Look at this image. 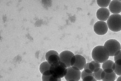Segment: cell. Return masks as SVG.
<instances>
[{"mask_svg": "<svg viewBox=\"0 0 121 81\" xmlns=\"http://www.w3.org/2000/svg\"><path fill=\"white\" fill-rule=\"evenodd\" d=\"M51 65L48 63V62H44L40 65L39 70L40 73L43 74L44 72L47 70H50Z\"/></svg>", "mask_w": 121, "mask_h": 81, "instance_id": "14", "label": "cell"}, {"mask_svg": "<svg viewBox=\"0 0 121 81\" xmlns=\"http://www.w3.org/2000/svg\"><path fill=\"white\" fill-rule=\"evenodd\" d=\"M115 62L118 59H121V50L114 56Z\"/></svg>", "mask_w": 121, "mask_h": 81, "instance_id": "21", "label": "cell"}, {"mask_svg": "<svg viewBox=\"0 0 121 81\" xmlns=\"http://www.w3.org/2000/svg\"><path fill=\"white\" fill-rule=\"evenodd\" d=\"M103 69L101 68H98L95 69L93 73V76L94 77L96 80H101V74L102 72L103 71Z\"/></svg>", "mask_w": 121, "mask_h": 81, "instance_id": "17", "label": "cell"}, {"mask_svg": "<svg viewBox=\"0 0 121 81\" xmlns=\"http://www.w3.org/2000/svg\"><path fill=\"white\" fill-rule=\"evenodd\" d=\"M86 64L85 58L81 55H74L71 60V67H75L80 70L84 69Z\"/></svg>", "mask_w": 121, "mask_h": 81, "instance_id": "5", "label": "cell"}, {"mask_svg": "<svg viewBox=\"0 0 121 81\" xmlns=\"http://www.w3.org/2000/svg\"><path fill=\"white\" fill-rule=\"evenodd\" d=\"M82 81H97L94 77L93 76H88L84 77Z\"/></svg>", "mask_w": 121, "mask_h": 81, "instance_id": "19", "label": "cell"}, {"mask_svg": "<svg viewBox=\"0 0 121 81\" xmlns=\"http://www.w3.org/2000/svg\"><path fill=\"white\" fill-rule=\"evenodd\" d=\"M113 69L116 75L120 76H121V65L117 64L114 62Z\"/></svg>", "mask_w": 121, "mask_h": 81, "instance_id": "18", "label": "cell"}, {"mask_svg": "<svg viewBox=\"0 0 121 81\" xmlns=\"http://www.w3.org/2000/svg\"><path fill=\"white\" fill-rule=\"evenodd\" d=\"M49 81H61V79L57 78L51 75V77H50Z\"/></svg>", "mask_w": 121, "mask_h": 81, "instance_id": "22", "label": "cell"}, {"mask_svg": "<svg viewBox=\"0 0 121 81\" xmlns=\"http://www.w3.org/2000/svg\"><path fill=\"white\" fill-rule=\"evenodd\" d=\"M96 16L100 21H107L110 17V11L107 8H100L96 11Z\"/></svg>", "mask_w": 121, "mask_h": 81, "instance_id": "11", "label": "cell"}, {"mask_svg": "<svg viewBox=\"0 0 121 81\" xmlns=\"http://www.w3.org/2000/svg\"><path fill=\"white\" fill-rule=\"evenodd\" d=\"M101 77L103 81H115L116 74L113 69H105L102 72Z\"/></svg>", "mask_w": 121, "mask_h": 81, "instance_id": "10", "label": "cell"}, {"mask_svg": "<svg viewBox=\"0 0 121 81\" xmlns=\"http://www.w3.org/2000/svg\"><path fill=\"white\" fill-rule=\"evenodd\" d=\"M107 26L110 31L117 32L121 31V15L113 14L107 20Z\"/></svg>", "mask_w": 121, "mask_h": 81, "instance_id": "3", "label": "cell"}, {"mask_svg": "<svg viewBox=\"0 0 121 81\" xmlns=\"http://www.w3.org/2000/svg\"><path fill=\"white\" fill-rule=\"evenodd\" d=\"M74 56V54L71 51H63L59 54L60 61L65 63L68 68L71 67V60Z\"/></svg>", "mask_w": 121, "mask_h": 81, "instance_id": "8", "label": "cell"}, {"mask_svg": "<svg viewBox=\"0 0 121 81\" xmlns=\"http://www.w3.org/2000/svg\"><path fill=\"white\" fill-rule=\"evenodd\" d=\"M104 46L109 52V56L114 57L121 50L120 42L115 39H110L105 42Z\"/></svg>", "mask_w": 121, "mask_h": 81, "instance_id": "4", "label": "cell"}, {"mask_svg": "<svg viewBox=\"0 0 121 81\" xmlns=\"http://www.w3.org/2000/svg\"><path fill=\"white\" fill-rule=\"evenodd\" d=\"M109 9L113 14H119L121 12V2L117 0H112L109 5Z\"/></svg>", "mask_w": 121, "mask_h": 81, "instance_id": "12", "label": "cell"}, {"mask_svg": "<svg viewBox=\"0 0 121 81\" xmlns=\"http://www.w3.org/2000/svg\"><path fill=\"white\" fill-rule=\"evenodd\" d=\"M121 81V76H120V77H119L117 79V81Z\"/></svg>", "mask_w": 121, "mask_h": 81, "instance_id": "23", "label": "cell"}, {"mask_svg": "<svg viewBox=\"0 0 121 81\" xmlns=\"http://www.w3.org/2000/svg\"><path fill=\"white\" fill-rule=\"evenodd\" d=\"M100 68V63L93 60L91 62L86 63L84 69L86 73H92L95 69Z\"/></svg>", "mask_w": 121, "mask_h": 81, "instance_id": "13", "label": "cell"}, {"mask_svg": "<svg viewBox=\"0 0 121 81\" xmlns=\"http://www.w3.org/2000/svg\"><path fill=\"white\" fill-rule=\"evenodd\" d=\"M96 3L101 8H106L108 7L111 2V0H97Z\"/></svg>", "mask_w": 121, "mask_h": 81, "instance_id": "16", "label": "cell"}, {"mask_svg": "<svg viewBox=\"0 0 121 81\" xmlns=\"http://www.w3.org/2000/svg\"><path fill=\"white\" fill-rule=\"evenodd\" d=\"M93 76V73H86L84 70H83L82 72L81 78L82 80H83L84 77H85L87 76Z\"/></svg>", "mask_w": 121, "mask_h": 81, "instance_id": "20", "label": "cell"}, {"mask_svg": "<svg viewBox=\"0 0 121 81\" xmlns=\"http://www.w3.org/2000/svg\"><path fill=\"white\" fill-rule=\"evenodd\" d=\"M91 54L94 60L100 63L106 62L110 57L107 50L102 45H98L94 47Z\"/></svg>", "mask_w": 121, "mask_h": 81, "instance_id": "1", "label": "cell"}, {"mask_svg": "<svg viewBox=\"0 0 121 81\" xmlns=\"http://www.w3.org/2000/svg\"><path fill=\"white\" fill-rule=\"evenodd\" d=\"M81 72L79 69L75 67L68 68V72L65 76L66 81L74 80L79 81L81 78Z\"/></svg>", "mask_w": 121, "mask_h": 81, "instance_id": "6", "label": "cell"}, {"mask_svg": "<svg viewBox=\"0 0 121 81\" xmlns=\"http://www.w3.org/2000/svg\"><path fill=\"white\" fill-rule=\"evenodd\" d=\"M76 81L74 80H69V81Z\"/></svg>", "mask_w": 121, "mask_h": 81, "instance_id": "24", "label": "cell"}, {"mask_svg": "<svg viewBox=\"0 0 121 81\" xmlns=\"http://www.w3.org/2000/svg\"><path fill=\"white\" fill-rule=\"evenodd\" d=\"M114 62L113 61L111 60H108L106 62L103 63L102 64V69L103 70L105 69H113V66Z\"/></svg>", "mask_w": 121, "mask_h": 81, "instance_id": "15", "label": "cell"}, {"mask_svg": "<svg viewBox=\"0 0 121 81\" xmlns=\"http://www.w3.org/2000/svg\"><path fill=\"white\" fill-rule=\"evenodd\" d=\"M45 58L47 62L51 65L60 61L59 54L56 51L54 50L48 51L46 54Z\"/></svg>", "mask_w": 121, "mask_h": 81, "instance_id": "9", "label": "cell"}, {"mask_svg": "<svg viewBox=\"0 0 121 81\" xmlns=\"http://www.w3.org/2000/svg\"><path fill=\"white\" fill-rule=\"evenodd\" d=\"M51 74L59 79L65 77L68 72V67L63 62L59 61L51 65L50 68Z\"/></svg>", "mask_w": 121, "mask_h": 81, "instance_id": "2", "label": "cell"}, {"mask_svg": "<svg viewBox=\"0 0 121 81\" xmlns=\"http://www.w3.org/2000/svg\"><path fill=\"white\" fill-rule=\"evenodd\" d=\"M93 29L96 34L99 35H103L107 33L108 27L106 22L98 21L95 24Z\"/></svg>", "mask_w": 121, "mask_h": 81, "instance_id": "7", "label": "cell"}]
</instances>
